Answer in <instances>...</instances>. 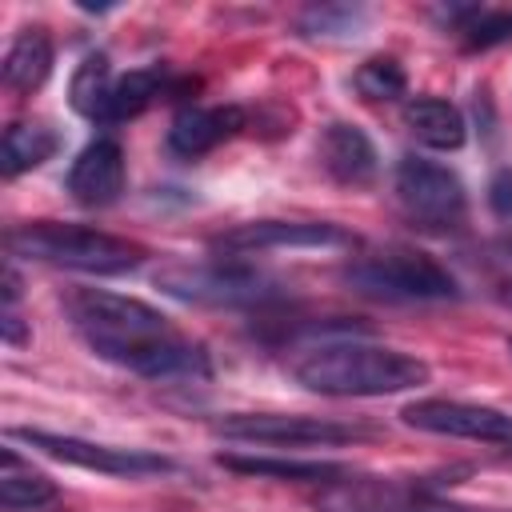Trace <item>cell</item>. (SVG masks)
Masks as SVG:
<instances>
[{
    "label": "cell",
    "instance_id": "6da1fadb",
    "mask_svg": "<svg viewBox=\"0 0 512 512\" xmlns=\"http://www.w3.org/2000/svg\"><path fill=\"white\" fill-rule=\"evenodd\" d=\"M64 320L72 332L108 364L128 368L144 380H208V348L184 336L160 308L104 292V288H68L60 296Z\"/></svg>",
    "mask_w": 512,
    "mask_h": 512
},
{
    "label": "cell",
    "instance_id": "7a4b0ae2",
    "mask_svg": "<svg viewBox=\"0 0 512 512\" xmlns=\"http://www.w3.org/2000/svg\"><path fill=\"white\" fill-rule=\"evenodd\" d=\"M296 384H304L316 396H396L408 388L428 384L432 368L400 348L368 344L360 336H336L316 340L292 360Z\"/></svg>",
    "mask_w": 512,
    "mask_h": 512
},
{
    "label": "cell",
    "instance_id": "3957f363",
    "mask_svg": "<svg viewBox=\"0 0 512 512\" xmlns=\"http://www.w3.org/2000/svg\"><path fill=\"white\" fill-rule=\"evenodd\" d=\"M8 256L40 260L52 268L68 272H88V276H124L144 264V248L136 240L88 228V224H64V220H32L16 224L4 236Z\"/></svg>",
    "mask_w": 512,
    "mask_h": 512
},
{
    "label": "cell",
    "instance_id": "277c9868",
    "mask_svg": "<svg viewBox=\"0 0 512 512\" xmlns=\"http://www.w3.org/2000/svg\"><path fill=\"white\" fill-rule=\"evenodd\" d=\"M344 280L376 300L392 304H424V300H456L460 280L428 252L408 244H388L376 252H360L344 264Z\"/></svg>",
    "mask_w": 512,
    "mask_h": 512
},
{
    "label": "cell",
    "instance_id": "5b68a950",
    "mask_svg": "<svg viewBox=\"0 0 512 512\" xmlns=\"http://www.w3.org/2000/svg\"><path fill=\"white\" fill-rule=\"evenodd\" d=\"M156 288L204 308H272L284 300V284L240 256H216L204 264H168L156 272Z\"/></svg>",
    "mask_w": 512,
    "mask_h": 512
},
{
    "label": "cell",
    "instance_id": "8992f818",
    "mask_svg": "<svg viewBox=\"0 0 512 512\" xmlns=\"http://www.w3.org/2000/svg\"><path fill=\"white\" fill-rule=\"evenodd\" d=\"M8 440H24L28 448H36L52 460H64V464H76V468H88V472H104V476L140 480V476L176 472V464L160 452L96 444V440H84V436H60V432H44V428H8Z\"/></svg>",
    "mask_w": 512,
    "mask_h": 512
},
{
    "label": "cell",
    "instance_id": "52a82bcc",
    "mask_svg": "<svg viewBox=\"0 0 512 512\" xmlns=\"http://www.w3.org/2000/svg\"><path fill=\"white\" fill-rule=\"evenodd\" d=\"M396 200L404 208L408 220L424 224V228H456L468 212V192L464 180L424 156H404L396 164Z\"/></svg>",
    "mask_w": 512,
    "mask_h": 512
},
{
    "label": "cell",
    "instance_id": "ba28073f",
    "mask_svg": "<svg viewBox=\"0 0 512 512\" xmlns=\"http://www.w3.org/2000/svg\"><path fill=\"white\" fill-rule=\"evenodd\" d=\"M216 432L228 440L272 444V448H332V444H352L368 436V428L340 424L328 416H300V412H236V416H224Z\"/></svg>",
    "mask_w": 512,
    "mask_h": 512
},
{
    "label": "cell",
    "instance_id": "9c48e42d",
    "mask_svg": "<svg viewBox=\"0 0 512 512\" xmlns=\"http://www.w3.org/2000/svg\"><path fill=\"white\" fill-rule=\"evenodd\" d=\"M356 232L332 220H248L220 236H212V248L220 256H252L272 248H356Z\"/></svg>",
    "mask_w": 512,
    "mask_h": 512
},
{
    "label": "cell",
    "instance_id": "30bf717a",
    "mask_svg": "<svg viewBox=\"0 0 512 512\" xmlns=\"http://www.w3.org/2000/svg\"><path fill=\"white\" fill-rule=\"evenodd\" d=\"M316 512H448L424 484L416 480H384V476H344L324 484L312 496Z\"/></svg>",
    "mask_w": 512,
    "mask_h": 512
},
{
    "label": "cell",
    "instance_id": "8fae6325",
    "mask_svg": "<svg viewBox=\"0 0 512 512\" xmlns=\"http://www.w3.org/2000/svg\"><path fill=\"white\" fill-rule=\"evenodd\" d=\"M400 420L408 428H420V432H432V436H456V440H480V444L512 448V416L500 412V408H488V404L428 396V400L404 404Z\"/></svg>",
    "mask_w": 512,
    "mask_h": 512
},
{
    "label": "cell",
    "instance_id": "7c38bea8",
    "mask_svg": "<svg viewBox=\"0 0 512 512\" xmlns=\"http://www.w3.org/2000/svg\"><path fill=\"white\" fill-rule=\"evenodd\" d=\"M248 124L244 108L236 104H184L176 116H172V128H168V148L184 160H200L208 156L212 148H220L224 140L240 136Z\"/></svg>",
    "mask_w": 512,
    "mask_h": 512
},
{
    "label": "cell",
    "instance_id": "4fadbf2b",
    "mask_svg": "<svg viewBox=\"0 0 512 512\" xmlns=\"http://www.w3.org/2000/svg\"><path fill=\"white\" fill-rule=\"evenodd\" d=\"M124 192V148L108 136H96L68 168V196L84 208H108Z\"/></svg>",
    "mask_w": 512,
    "mask_h": 512
},
{
    "label": "cell",
    "instance_id": "5bb4252c",
    "mask_svg": "<svg viewBox=\"0 0 512 512\" xmlns=\"http://www.w3.org/2000/svg\"><path fill=\"white\" fill-rule=\"evenodd\" d=\"M316 152H320L324 172H328L336 184H344V188H364V184H372V176H376V168H380V156H376L372 140H368L356 124H348V120H332V124L320 132Z\"/></svg>",
    "mask_w": 512,
    "mask_h": 512
},
{
    "label": "cell",
    "instance_id": "9a60e30c",
    "mask_svg": "<svg viewBox=\"0 0 512 512\" xmlns=\"http://www.w3.org/2000/svg\"><path fill=\"white\" fill-rule=\"evenodd\" d=\"M220 468L240 472V476H256V480H288V484H336L344 480L352 468L340 460H292V456H240V452H220L216 456Z\"/></svg>",
    "mask_w": 512,
    "mask_h": 512
},
{
    "label": "cell",
    "instance_id": "2e32d148",
    "mask_svg": "<svg viewBox=\"0 0 512 512\" xmlns=\"http://www.w3.org/2000/svg\"><path fill=\"white\" fill-rule=\"evenodd\" d=\"M404 124H408V132L424 148H436V152H456L468 140V124H464L460 108L448 104V100H440V96H416V100H408L404 104Z\"/></svg>",
    "mask_w": 512,
    "mask_h": 512
},
{
    "label": "cell",
    "instance_id": "e0dca14e",
    "mask_svg": "<svg viewBox=\"0 0 512 512\" xmlns=\"http://www.w3.org/2000/svg\"><path fill=\"white\" fill-rule=\"evenodd\" d=\"M48 76H52V40L44 28H24L4 52L0 80L16 96H32L36 88H44Z\"/></svg>",
    "mask_w": 512,
    "mask_h": 512
},
{
    "label": "cell",
    "instance_id": "ac0fdd59",
    "mask_svg": "<svg viewBox=\"0 0 512 512\" xmlns=\"http://www.w3.org/2000/svg\"><path fill=\"white\" fill-rule=\"evenodd\" d=\"M436 20L460 36L468 52L500 48L512 40V8H480V4H448L436 8Z\"/></svg>",
    "mask_w": 512,
    "mask_h": 512
},
{
    "label": "cell",
    "instance_id": "d6986e66",
    "mask_svg": "<svg viewBox=\"0 0 512 512\" xmlns=\"http://www.w3.org/2000/svg\"><path fill=\"white\" fill-rule=\"evenodd\" d=\"M168 92H172V84H168V68L164 64L132 68V72L112 80V92H108V104L100 112V124H124V120L140 116L148 104H156Z\"/></svg>",
    "mask_w": 512,
    "mask_h": 512
},
{
    "label": "cell",
    "instance_id": "ffe728a7",
    "mask_svg": "<svg viewBox=\"0 0 512 512\" xmlns=\"http://www.w3.org/2000/svg\"><path fill=\"white\" fill-rule=\"evenodd\" d=\"M56 148H60L56 128H48L44 120H16V124L4 128L0 168H4V176H20V172L40 168L44 160H52Z\"/></svg>",
    "mask_w": 512,
    "mask_h": 512
},
{
    "label": "cell",
    "instance_id": "44dd1931",
    "mask_svg": "<svg viewBox=\"0 0 512 512\" xmlns=\"http://www.w3.org/2000/svg\"><path fill=\"white\" fill-rule=\"evenodd\" d=\"M48 500H56V484L40 468L20 460L12 444H4L0 448V504L8 512H20V508H40Z\"/></svg>",
    "mask_w": 512,
    "mask_h": 512
},
{
    "label": "cell",
    "instance_id": "7402d4cb",
    "mask_svg": "<svg viewBox=\"0 0 512 512\" xmlns=\"http://www.w3.org/2000/svg\"><path fill=\"white\" fill-rule=\"evenodd\" d=\"M112 68H108V56L104 52H88L80 64H76V72H72V88H68V96H72V108L80 112V116H92V120H100V112H104V104H108V92H112Z\"/></svg>",
    "mask_w": 512,
    "mask_h": 512
},
{
    "label": "cell",
    "instance_id": "603a6c76",
    "mask_svg": "<svg viewBox=\"0 0 512 512\" xmlns=\"http://www.w3.org/2000/svg\"><path fill=\"white\" fill-rule=\"evenodd\" d=\"M364 24H368V8L360 4H316L296 20L300 36H312V40H348L364 32Z\"/></svg>",
    "mask_w": 512,
    "mask_h": 512
},
{
    "label": "cell",
    "instance_id": "cb8c5ba5",
    "mask_svg": "<svg viewBox=\"0 0 512 512\" xmlns=\"http://www.w3.org/2000/svg\"><path fill=\"white\" fill-rule=\"evenodd\" d=\"M352 84L364 100H400L408 92V76L396 56H368L352 72Z\"/></svg>",
    "mask_w": 512,
    "mask_h": 512
},
{
    "label": "cell",
    "instance_id": "d4e9b609",
    "mask_svg": "<svg viewBox=\"0 0 512 512\" xmlns=\"http://www.w3.org/2000/svg\"><path fill=\"white\" fill-rule=\"evenodd\" d=\"M488 204H492V212H496L500 220H512V168H504V172L492 176V184H488Z\"/></svg>",
    "mask_w": 512,
    "mask_h": 512
},
{
    "label": "cell",
    "instance_id": "484cf974",
    "mask_svg": "<svg viewBox=\"0 0 512 512\" xmlns=\"http://www.w3.org/2000/svg\"><path fill=\"white\" fill-rule=\"evenodd\" d=\"M500 252H504L508 260H512V236H508V240H500Z\"/></svg>",
    "mask_w": 512,
    "mask_h": 512
},
{
    "label": "cell",
    "instance_id": "4316f807",
    "mask_svg": "<svg viewBox=\"0 0 512 512\" xmlns=\"http://www.w3.org/2000/svg\"><path fill=\"white\" fill-rule=\"evenodd\" d=\"M500 288H504V292H500V300H508V304H512V284H500Z\"/></svg>",
    "mask_w": 512,
    "mask_h": 512
},
{
    "label": "cell",
    "instance_id": "83f0119b",
    "mask_svg": "<svg viewBox=\"0 0 512 512\" xmlns=\"http://www.w3.org/2000/svg\"><path fill=\"white\" fill-rule=\"evenodd\" d=\"M508 352H512V336H508Z\"/></svg>",
    "mask_w": 512,
    "mask_h": 512
},
{
    "label": "cell",
    "instance_id": "f1b7e54d",
    "mask_svg": "<svg viewBox=\"0 0 512 512\" xmlns=\"http://www.w3.org/2000/svg\"><path fill=\"white\" fill-rule=\"evenodd\" d=\"M448 512H464V508H448Z\"/></svg>",
    "mask_w": 512,
    "mask_h": 512
}]
</instances>
